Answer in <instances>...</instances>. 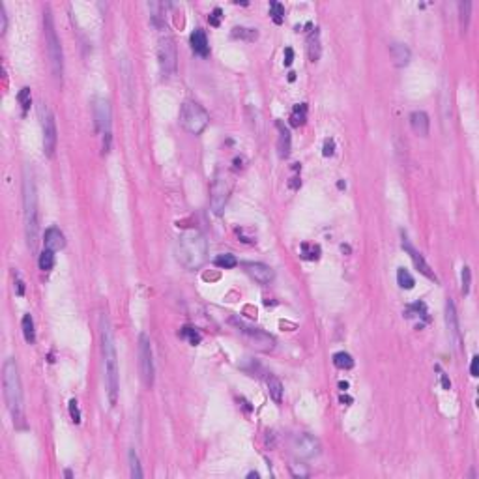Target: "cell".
I'll list each match as a JSON object with an SVG mask.
<instances>
[{
    "mask_svg": "<svg viewBox=\"0 0 479 479\" xmlns=\"http://www.w3.org/2000/svg\"><path fill=\"white\" fill-rule=\"evenodd\" d=\"M6 26H8V15H6V10H4V4L0 2V32H6Z\"/></svg>",
    "mask_w": 479,
    "mask_h": 479,
    "instance_id": "obj_42",
    "label": "cell"
},
{
    "mask_svg": "<svg viewBox=\"0 0 479 479\" xmlns=\"http://www.w3.org/2000/svg\"><path fill=\"white\" fill-rule=\"evenodd\" d=\"M38 114H40V122H42L43 131V150H45V154L49 157H53L54 150H56V124H54V116L45 103H40Z\"/></svg>",
    "mask_w": 479,
    "mask_h": 479,
    "instance_id": "obj_9",
    "label": "cell"
},
{
    "mask_svg": "<svg viewBox=\"0 0 479 479\" xmlns=\"http://www.w3.org/2000/svg\"><path fill=\"white\" fill-rule=\"evenodd\" d=\"M410 126H412V129L416 135H419V137H427V135H429V126H431V122H429V116H427L425 111H414V113L410 114Z\"/></svg>",
    "mask_w": 479,
    "mask_h": 479,
    "instance_id": "obj_17",
    "label": "cell"
},
{
    "mask_svg": "<svg viewBox=\"0 0 479 479\" xmlns=\"http://www.w3.org/2000/svg\"><path fill=\"white\" fill-rule=\"evenodd\" d=\"M244 269L247 271V276L255 279L257 283H260V285H269L276 277V271L269 268L268 264L262 262H246Z\"/></svg>",
    "mask_w": 479,
    "mask_h": 479,
    "instance_id": "obj_16",
    "label": "cell"
},
{
    "mask_svg": "<svg viewBox=\"0 0 479 479\" xmlns=\"http://www.w3.org/2000/svg\"><path fill=\"white\" fill-rule=\"evenodd\" d=\"M210 206H212V212L216 216H221L225 206L228 202V195H230V182H228L227 176L223 174H217L214 184H212V193H210Z\"/></svg>",
    "mask_w": 479,
    "mask_h": 479,
    "instance_id": "obj_10",
    "label": "cell"
},
{
    "mask_svg": "<svg viewBox=\"0 0 479 479\" xmlns=\"http://www.w3.org/2000/svg\"><path fill=\"white\" fill-rule=\"evenodd\" d=\"M139 367H141L143 384L146 388H152L156 378V369H154V354H152L150 337L146 333L139 335Z\"/></svg>",
    "mask_w": 479,
    "mask_h": 479,
    "instance_id": "obj_7",
    "label": "cell"
},
{
    "mask_svg": "<svg viewBox=\"0 0 479 479\" xmlns=\"http://www.w3.org/2000/svg\"><path fill=\"white\" fill-rule=\"evenodd\" d=\"M94 122H96V129L101 135H111V105L107 99L103 97H96L94 99Z\"/></svg>",
    "mask_w": 479,
    "mask_h": 479,
    "instance_id": "obj_13",
    "label": "cell"
},
{
    "mask_svg": "<svg viewBox=\"0 0 479 479\" xmlns=\"http://www.w3.org/2000/svg\"><path fill=\"white\" fill-rule=\"evenodd\" d=\"M290 472L294 477H309V470L303 464H290Z\"/></svg>",
    "mask_w": 479,
    "mask_h": 479,
    "instance_id": "obj_39",
    "label": "cell"
},
{
    "mask_svg": "<svg viewBox=\"0 0 479 479\" xmlns=\"http://www.w3.org/2000/svg\"><path fill=\"white\" fill-rule=\"evenodd\" d=\"M70 416H72L73 423H81V410H79L77 399H72V401H70Z\"/></svg>",
    "mask_w": 479,
    "mask_h": 479,
    "instance_id": "obj_37",
    "label": "cell"
},
{
    "mask_svg": "<svg viewBox=\"0 0 479 479\" xmlns=\"http://www.w3.org/2000/svg\"><path fill=\"white\" fill-rule=\"evenodd\" d=\"M446 326H448V333H449L451 343H453L455 347H459V343H461L459 315H457L455 303H453V299L451 298H448V301H446Z\"/></svg>",
    "mask_w": 479,
    "mask_h": 479,
    "instance_id": "obj_15",
    "label": "cell"
},
{
    "mask_svg": "<svg viewBox=\"0 0 479 479\" xmlns=\"http://www.w3.org/2000/svg\"><path fill=\"white\" fill-rule=\"evenodd\" d=\"M459 10H461V23H462V28H464V32H466L468 28V23H470V10H472V2H459Z\"/></svg>",
    "mask_w": 479,
    "mask_h": 479,
    "instance_id": "obj_34",
    "label": "cell"
},
{
    "mask_svg": "<svg viewBox=\"0 0 479 479\" xmlns=\"http://www.w3.org/2000/svg\"><path fill=\"white\" fill-rule=\"evenodd\" d=\"M208 122L210 114L197 101H184V105L180 107V124L184 126L186 131L198 135V133H202L206 129Z\"/></svg>",
    "mask_w": 479,
    "mask_h": 479,
    "instance_id": "obj_6",
    "label": "cell"
},
{
    "mask_svg": "<svg viewBox=\"0 0 479 479\" xmlns=\"http://www.w3.org/2000/svg\"><path fill=\"white\" fill-rule=\"evenodd\" d=\"M232 324L236 326V328H238L240 333L246 337V339L251 343L253 347H257L258 350H269V348L273 347V337L268 335V333H266V331H262V329L253 328V326H249V324H246V322H242V320H238V318H232Z\"/></svg>",
    "mask_w": 479,
    "mask_h": 479,
    "instance_id": "obj_11",
    "label": "cell"
},
{
    "mask_svg": "<svg viewBox=\"0 0 479 479\" xmlns=\"http://www.w3.org/2000/svg\"><path fill=\"white\" fill-rule=\"evenodd\" d=\"M470 374H472L473 378L479 377V356H473L472 358V363H470Z\"/></svg>",
    "mask_w": 479,
    "mask_h": 479,
    "instance_id": "obj_43",
    "label": "cell"
},
{
    "mask_svg": "<svg viewBox=\"0 0 479 479\" xmlns=\"http://www.w3.org/2000/svg\"><path fill=\"white\" fill-rule=\"evenodd\" d=\"M292 448L294 451H296L299 457H303V459H313V457H317L318 453H320V442H318V438L311 436V434H307V432H299V434H296V436L292 438Z\"/></svg>",
    "mask_w": 479,
    "mask_h": 479,
    "instance_id": "obj_12",
    "label": "cell"
},
{
    "mask_svg": "<svg viewBox=\"0 0 479 479\" xmlns=\"http://www.w3.org/2000/svg\"><path fill=\"white\" fill-rule=\"evenodd\" d=\"M333 365L337 367V369H352L354 367V359L352 356L348 352H335L333 354Z\"/></svg>",
    "mask_w": 479,
    "mask_h": 479,
    "instance_id": "obj_27",
    "label": "cell"
},
{
    "mask_svg": "<svg viewBox=\"0 0 479 479\" xmlns=\"http://www.w3.org/2000/svg\"><path fill=\"white\" fill-rule=\"evenodd\" d=\"M23 204H24V232H26V244L32 253L38 247V198H36V187L34 182L28 174H24L23 182Z\"/></svg>",
    "mask_w": 479,
    "mask_h": 479,
    "instance_id": "obj_4",
    "label": "cell"
},
{
    "mask_svg": "<svg viewBox=\"0 0 479 479\" xmlns=\"http://www.w3.org/2000/svg\"><path fill=\"white\" fill-rule=\"evenodd\" d=\"M214 264H216L217 268L230 269V268H234V266L238 264V260H236V257H234V255H230V253H223V255H217L216 260H214Z\"/></svg>",
    "mask_w": 479,
    "mask_h": 479,
    "instance_id": "obj_30",
    "label": "cell"
},
{
    "mask_svg": "<svg viewBox=\"0 0 479 479\" xmlns=\"http://www.w3.org/2000/svg\"><path fill=\"white\" fill-rule=\"evenodd\" d=\"M402 249L408 253V257L412 258L414 266H416V269H418L419 273H423V276H425L427 279H431V281H438V277L434 276V271H432L431 266L427 264V260L423 258V255H421V253L410 244V240H408L406 236H402Z\"/></svg>",
    "mask_w": 479,
    "mask_h": 479,
    "instance_id": "obj_14",
    "label": "cell"
},
{
    "mask_svg": "<svg viewBox=\"0 0 479 479\" xmlns=\"http://www.w3.org/2000/svg\"><path fill=\"white\" fill-rule=\"evenodd\" d=\"M15 285H17V294H19V296H23V294H24V285H23V281H21V277H19V276H17V283H15Z\"/></svg>",
    "mask_w": 479,
    "mask_h": 479,
    "instance_id": "obj_46",
    "label": "cell"
},
{
    "mask_svg": "<svg viewBox=\"0 0 479 479\" xmlns=\"http://www.w3.org/2000/svg\"><path fill=\"white\" fill-rule=\"evenodd\" d=\"M247 477H255V479H257V477H258V473H257V472H249V473H247Z\"/></svg>",
    "mask_w": 479,
    "mask_h": 479,
    "instance_id": "obj_48",
    "label": "cell"
},
{
    "mask_svg": "<svg viewBox=\"0 0 479 479\" xmlns=\"http://www.w3.org/2000/svg\"><path fill=\"white\" fill-rule=\"evenodd\" d=\"M470 283H472V273H470V268L464 266L462 268V292L464 294L470 292Z\"/></svg>",
    "mask_w": 479,
    "mask_h": 479,
    "instance_id": "obj_38",
    "label": "cell"
},
{
    "mask_svg": "<svg viewBox=\"0 0 479 479\" xmlns=\"http://www.w3.org/2000/svg\"><path fill=\"white\" fill-rule=\"evenodd\" d=\"M294 60V51L292 47H287L285 49V66H290Z\"/></svg>",
    "mask_w": 479,
    "mask_h": 479,
    "instance_id": "obj_45",
    "label": "cell"
},
{
    "mask_svg": "<svg viewBox=\"0 0 479 479\" xmlns=\"http://www.w3.org/2000/svg\"><path fill=\"white\" fill-rule=\"evenodd\" d=\"M43 24H45V43H47V54L51 60V70L56 81H62V73H64V56H62V45L56 36L53 23V13L49 8H45L43 12Z\"/></svg>",
    "mask_w": 479,
    "mask_h": 479,
    "instance_id": "obj_5",
    "label": "cell"
},
{
    "mask_svg": "<svg viewBox=\"0 0 479 479\" xmlns=\"http://www.w3.org/2000/svg\"><path fill=\"white\" fill-rule=\"evenodd\" d=\"M191 49L193 53L198 54V56H208L210 54V45H208V38H206V32L202 28H195L193 30L191 38Z\"/></svg>",
    "mask_w": 479,
    "mask_h": 479,
    "instance_id": "obj_19",
    "label": "cell"
},
{
    "mask_svg": "<svg viewBox=\"0 0 479 479\" xmlns=\"http://www.w3.org/2000/svg\"><path fill=\"white\" fill-rule=\"evenodd\" d=\"M221 17H223L221 8H214V12L210 13L208 21H210V24H212V26H219V23H221Z\"/></svg>",
    "mask_w": 479,
    "mask_h": 479,
    "instance_id": "obj_40",
    "label": "cell"
},
{
    "mask_svg": "<svg viewBox=\"0 0 479 479\" xmlns=\"http://www.w3.org/2000/svg\"><path fill=\"white\" fill-rule=\"evenodd\" d=\"M305 122H307V105L305 103L294 105L292 113H290V124H292L294 127H299V126H303Z\"/></svg>",
    "mask_w": 479,
    "mask_h": 479,
    "instance_id": "obj_23",
    "label": "cell"
},
{
    "mask_svg": "<svg viewBox=\"0 0 479 479\" xmlns=\"http://www.w3.org/2000/svg\"><path fill=\"white\" fill-rule=\"evenodd\" d=\"M322 54V45H320V30L315 28L307 38V56L311 62H318Z\"/></svg>",
    "mask_w": 479,
    "mask_h": 479,
    "instance_id": "obj_21",
    "label": "cell"
},
{
    "mask_svg": "<svg viewBox=\"0 0 479 479\" xmlns=\"http://www.w3.org/2000/svg\"><path fill=\"white\" fill-rule=\"evenodd\" d=\"M101 350H103V367H105V386L111 406L116 404L120 391V377H118V356L114 347L113 329L109 324L107 317H101Z\"/></svg>",
    "mask_w": 479,
    "mask_h": 479,
    "instance_id": "obj_2",
    "label": "cell"
},
{
    "mask_svg": "<svg viewBox=\"0 0 479 479\" xmlns=\"http://www.w3.org/2000/svg\"><path fill=\"white\" fill-rule=\"evenodd\" d=\"M157 62L163 77H173L178 66V54H176V43L170 36H161L157 43Z\"/></svg>",
    "mask_w": 479,
    "mask_h": 479,
    "instance_id": "obj_8",
    "label": "cell"
},
{
    "mask_svg": "<svg viewBox=\"0 0 479 479\" xmlns=\"http://www.w3.org/2000/svg\"><path fill=\"white\" fill-rule=\"evenodd\" d=\"M277 129H279V141H277V150H279V157H288L290 154V131L283 126V122H277Z\"/></svg>",
    "mask_w": 479,
    "mask_h": 479,
    "instance_id": "obj_22",
    "label": "cell"
},
{
    "mask_svg": "<svg viewBox=\"0 0 479 479\" xmlns=\"http://www.w3.org/2000/svg\"><path fill=\"white\" fill-rule=\"evenodd\" d=\"M301 257L307 260H318L320 257V247L315 244H301Z\"/></svg>",
    "mask_w": 479,
    "mask_h": 479,
    "instance_id": "obj_33",
    "label": "cell"
},
{
    "mask_svg": "<svg viewBox=\"0 0 479 479\" xmlns=\"http://www.w3.org/2000/svg\"><path fill=\"white\" fill-rule=\"evenodd\" d=\"M322 154L326 157H329V156H333V154H335V141H333V139H326V141H324V152H322Z\"/></svg>",
    "mask_w": 479,
    "mask_h": 479,
    "instance_id": "obj_41",
    "label": "cell"
},
{
    "mask_svg": "<svg viewBox=\"0 0 479 479\" xmlns=\"http://www.w3.org/2000/svg\"><path fill=\"white\" fill-rule=\"evenodd\" d=\"M339 388H341V389H345V391H347L348 384H347V382H339Z\"/></svg>",
    "mask_w": 479,
    "mask_h": 479,
    "instance_id": "obj_47",
    "label": "cell"
},
{
    "mask_svg": "<svg viewBox=\"0 0 479 479\" xmlns=\"http://www.w3.org/2000/svg\"><path fill=\"white\" fill-rule=\"evenodd\" d=\"M232 36L234 38H244V40H257V30L236 26V28L232 30Z\"/></svg>",
    "mask_w": 479,
    "mask_h": 479,
    "instance_id": "obj_36",
    "label": "cell"
},
{
    "mask_svg": "<svg viewBox=\"0 0 479 479\" xmlns=\"http://www.w3.org/2000/svg\"><path fill=\"white\" fill-rule=\"evenodd\" d=\"M38 264H40V269L43 271H51L54 266V251L51 249H43L40 258H38Z\"/></svg>",
    "mask_w": 479,
    "mask_h": 479,
    "instance_id": "obj_29",
    "label": "cell"
},
{
    "mask_svg": "<svg viewBox=\"0 0 479 479\" xmlns=\"http://www.w3.org/2000/svg\"><path fill=\"white\" fill-rule=\"evenodd\" d=\"M438 371H440V367H436ZM440 382H442V388L443 389H451V382H449V378L446 377V372L440 371Z\"/></svg>",
    "mask_w": 479,
    "mask_h": 479,
    "instance_id": "obj_44",
    "label": "cell"
},
{
    "mask_svg": "<svg viewBox=\"0 0 479 479\" xmlns=\"http://www.w3.org/2000/svg\"><path fill=\"white\" fill-rule=\"evenodd\" d=\"M2 386H4V399L15 421L23 419V388H21V377H19L17 363L12 358H8L2 367Z\"/></svg>",
    "mask_w": 479,
    "mask_h": 479,
    "instance_id": "obj_3",
    "label": "cell"
},
{
    "mask_svg": "<svg viewBox=\"0 0 479 479\" xmlns=\"http://www.w3.org/2000/svg\"><path fill=\"white\" fill-rule=\"evenodd\" d=\"M127 461H129V473H131L133 479H141L144 475L143 468H141V461H139V455L135 453V449H129L127 453Z\"/></svg>",
    "mask_w": 479,
    "mask_h": 479,
    "instance_id": "obj_26",
    "label": "cell"
},
{
    "mask_svg": "<svg viewBox=\"0 0 479 479\" xmlns=\"http://www.w3.org/2000/svg\"><path fill=\"white\" fill-rule=\"evenodd\" d=\"M345 186H347L345 182H337V187H339V189H343V187H345Z\"/></svg>",
    "mask_w": 479,
    "mask_h": 479,
    "instance_id": "obj_50",
    "label": "cell"
},
{
    "mask_svg": "<svg viewBox=\"0 0 479 479\" xmlns=\"http://www.w3.org/2000/svg\"><path fill=\"white\" fill-rule=\"evenodd\" d=\"M389 53H391L393 64L397 67L408 66V62H410V49L404 43H391L389 45Z\"/></svg>",
    "mask_w": 479,
    "mask_h": 479,
    "instance_id": "obj_20",
    "label": "cell"
},
{
    "mask_svg": "<svg viewBox=\"0 0 479 479\" xmlns=\"http://www.w3.org/2000/svg\"><path fill=\"white\" fill-rule=\"evenodd\" d=\"M174 257L186 269H198L208 260V240L195 228L184 230L174 242Z\"/></svg>",
    "mask_w": 479,
    "mask_h": 479,
    "instance_id": "obj_1",
    "label": "cell"
},
{
    "mask_svg": "<svg viewBox=\"0 0 479 479\" xmlns=\"http://www.w3.org/2000/svg\"><path fill=\"white\" fill-rule=\"evenodd\" d=\"M269 15L273 19V23L281 24L285 21V6H283L281 2H276V0L269 2Z\"/></svg>",
    "mask_w": 479,
    "mask_h": 479,
    "instance_id": "obj_32",
    "label": "cell"
},
{
    "mask_svg": "<svg viewBox=\"0 0 479 479\" xmlns=\"http://www.w3.org/2000/svg\"><path fill=\"white\" fill-rule=\"evenodd\" d=\"M43 244H45V249L58 251L66 246V240H64V234L58 227H49L45 230V236H43Z\"/></svg>",
    "mask_w": 479,
    "mask_h": 479,
    "instance_id": "obj_18",
    "label": "cell"
},
{
    "mask_svg": "<svg viewBox=\"0 0 479 479\" xmlns=\"http://www.w3.org/2000/svg\"><path fill=\"white\" fill-rule=\"evenodd\" d=\"M17 99H19V103H21L23 113H26V111L30 109V103H32V96H30V88H28V86H24V88L19 90Z\"/></svg>",
    "mask_w": 479,
    "mask_h": 479,
    "instance_id": "obj_35",
    "label": "cell"
},
{
    "mask_svg": "<svg viewBox=\"0 0 479 479\" xmlns=\"http://www.w3.org/2000/svg\"><path fill=\"white\" fill-rule=\"evenodd\" d=\"M180 335L184 337V339H187V341H189V345H193V347H197L198 343L202 341V335H200V333H198L195 328H191V326H184V328H182V331H180Z\"/></svg>",
    "mask_w": 479,
    "mask_h": 479,
    "instance_id": "obj_31",
    "label": "cell"
},
{
    "mask_svg": "<svg viewBox=\"0 0 479 479\" xmlns=\"http://www.w3.org/2000/svg\"><path fill=\"white\" fill-rule=\"evenodd\" d=\"M268 391H269V397L276 402L283 401V384L281 380L277 377H273V374H269L268 378Z\"/></svg>",
    "mask_w": 479,
    "mask_h": 479,
    "instance_id": "obj_25",
    "label": "cell"
},
{
    "mask_svg": "<svg viewBox=\"0 0 479 479\" xmlns=\"http://www.w3.org/2000/svg\"><path fill=\"white\" fill-rule=\"evenodd\" d=\"M294 79H296V73L290 72V73H288V81H294Z\"/></svg>",
    "mask_w": 479,
    "mask_h": 479,
    "instance_id": "obj_49",
    "label": "cell"
},
{
    "mask_svg": "<svg viewBox=\"0 0 479 479\" xmlns=\"http://www.w3.org/2000/svg\"><path fill=\"white\" fill-rule=\"evenodd\" d=\"M21 328H23V335L24 341L28 345H34L36 343V329H34V320L30 315H24L23 320H21Z\"/></svg>",
    "mask_w": 479,
    "mask_h": 479,
    "instance_id": "obj_24",
    "label": "cell"
},
{
    "mask_svg": "<svg viewBox=\"0 0 479 479\" xmlns=\"http://www.w3.org/2000/svg\"><path fill=\"white\" fill-rule=\"evenodd\" d=\"M397 283H399V287L406 288V290H412L414 285H416L414 277L410 276V271H408L406 268H399V269H397Z\"/></svg>",
    "mask_w": 479,
    "mask_h": 479,
    "instance_id": "obj_28",
    "label": "cell"
}]
</instances>
